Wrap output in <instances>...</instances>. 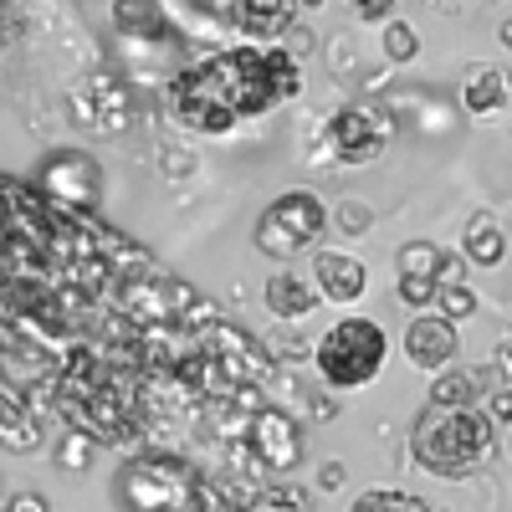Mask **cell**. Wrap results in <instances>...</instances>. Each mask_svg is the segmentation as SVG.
Returning <instances> with one entry per match:
<instances>
[{"label": "cell", "mask_w": 512, "mask_h": 512, "mask_svg": "<svg viewBox=\"0 0 512 512\" xmlns=\"http://www.w3.org/2000/svg\"><path fill=\"white\" fill-rule=\"evenodd\" d=\"M492 451V415L477 405H425L410 425V456L431 477H466Z\"/></svg>", "instance_id": "1"}, {"label": "cell", "mask_w": 512, "mask_h": 512, "mask_svg": "<svg viewBox=\"0 0 512 512\" xmlns=\"http://www.w3.org/2000/svg\"><path fill=\"white\" fill-rule=\"evenodd\" d=\"M164 103H169V118L185 123L190 134H205V139H221V134H231V128L241 123V113H236V103H231V88H226L216 57L190 62L185 72H175Z\"/></svg>", "instance_id": "3"}, {"label": "cell", "mask_w": 512, "mask_h": 512, "mask_svg": "<svg viewBox=\"0 0 512 512\" xmlns=\"http://www.w3.org/2000/svg\"><path fill=\"white\" fill-rule=\"evenodd\" d=\"M41 415H31L26 405H6V415H0V446H11V451H36L41 446Z\"/></svg>", "instance_id": "18"}, {"label": "cell", "mask_w": 512, "mask_h": 512, "mask_svg": "<svg viewBox=\"0 0 512 512\" xmlns=\"http://www.w3.org/2000/svg\"><path fill=\"white\" fill-rule=\"evenodd\" d=\"M502 47L512 52V21H502Z\"/></svg>", "instance_id": "33"}, {"label": "cell", "mask_w": 512, "mask_h": 512, "mask_svg": "<svg viewBox=\"0 0 512 512\" xmlns=\"http://www.w3.org/2000/svg\"><path fill=\"white\" fill-rule=\"evenodd\" d=\"M328 231V205L308 190H287L282 200H272L256 221V251L272 262H292L297 251L318 246Z\"/></svg>", "instance_id": "5"}, {"label": "cell", "mask_w": 512, "mask_h": 512, "mask_svg": "<svg viewBox=\"0 0 512 512\" xmlns=\"http://www.w3.org/2000/svg\"><path fill=\"white\" fill-rule=\"evenodd\" d=\"M113 31L128 41H164L169 16L159 0H113Z\"/></svg>", "instance_id": "16"}, {"label": "cell", "mask_w": 512, "mask_h": 512, "mask_svg": "<svg viewBox=\"0 0 512 512\" xmlns=\"http://www.w3.org/2000/svg\"><path fill=\"white\" fill-rule=\"evenodd\" d=\"M487 390H482V374H472V369H441L436 379H431V405H477Z\"/></svg>", "instance_id": "17"}, {"label": "cell", "mask_w": 512, "mask_h": 512, "mask_svg": "<svg viewBox=\"0 0 512 512\" xmlns=\"http://www.w3.org/2000/svg\"><path fill=\"white\" fill-rule=\"evenodd\" d=\"M190 482H195V472L180 456L144 451L123 466L118 502H123V512H190Z\"/></svg>", "instance_id": "4"}, {"label": "cell", "mask_w": 512, "mask_h": 512, "mask_svg": "<svg viewBox=\"0 0 512 512\" xmlns=\"http://www.w3.org/2000/svg\"><path fill=\"white\" fill-rule=\"evenodd\" d=\"M313 292L328 297V303H338V308H349L369 292V267L354 251H318L313 256Z\"/></svg>", "instance_id": "11"}, {"label": "cell", "mask_w": 512, "mask_h": 512, "mask_svg": "<svg viewBox=\"0 0 512 512\" xmlns=\"http://www.w3.org/2000/svg\"><path fill=\"white\" fill-rule=\"evenodd\" d=\"M262 297H267V313H272V318H287V323H303V318L318 308L313 282L297 277V272H272L267 287H262Z\"/></svg>", "instance_id": "14"}, {"label": "cell", "mask_w": 512, "mask_h": 512, "mask_svg": "<svg viewBox=\"0 0 512 512\" xmlns=\"http://www.w3.org/2000/svg\"><path fill=\"white\" fill-rule=\"evenodd\" d=\"M400 0H354V16L359 21H390Z\"/></svg>", "instance_id": "28"}, {"label": "cell", "mask_w": 512, "mask_h": 512, "mask_svg": "<svg viewBox=\"0 0 512 512\" xmlns=\"http://www.w3.org/2000/svg\"><path fill=\"white\" fill-rule=\"evenodd\" d=\"M384 144H390V113L374 103H354L328 123V154L344 164H374Z\"/></svg>", "instance_id": "7"}, {"label": "cell", "mask_w": 512, "mask_h": 512, "mask_svg": "<svg viewBox=\"0 0 512 512\" xmlns=\"http://www.w3.org/2000/svg\"><path fill=\"white\" fill-rule=\"evenodd\" d=\"M318 487H323V492H333V487H344V461H328L323 472H318Z\"/></svg>", "instance_id": "31"}, {"label": "cell", "mask_w": 512, "mask_h": 512, "mask_svg": "<svg viewBox=\"0 0 512 512\" xmlns=\"http://www.w3.org/2000/svg\"><path fill=\"white\" fill-rule=\"evenodd\" d=\"M338 231H349V236L369 231V226H364V210H359V205H344V226H338Z\"/></svg>", "instance_id": "32"}, {"label": "cell", "mask_w": 512, "mask_h": 512, "mask_svg": "<svg viewBox=\"0 0 512 512\" xmlns=\"http://www.w3.org/2000/svg\"><path fill=\"white\" fill-rule=\"evenodd\" d=\"M241 446H246L251 466L262 477H292L297 461H303V431H297V420L277 405H256Z\"/></svg>", "instance_id": "6"}, {"label": "cell", "mask_w": 512, "mask_h": 512, "mask_svg": "<svg viewBox=\"0 0 512 512\" xmlns=\"http://www.w3.org/2000/svg\"><path fill=\"white\" fill-rule=\"evenodd\" d=\"M57 461L67 466V472H77V466H88V461H93V441L82 436V431H67V436H62V446H57Z\"/></svg>", "instance_id": "24"}, {"label": "cell", "mask_w": 512, "mask_h": 512, "mask_svg": "<svg viewBox=\"0 0 512 512\" xmlns=\"http://www.w3.org/2000/svg\"><path fill=\"white\" fill-rule=\"evenodd\" d=\"M349 512H431V507L410 492H400V487H369L349 502Z\"/></svg>", "instance_id": "19"}, {"label": "cell", "mask_w": 512, "mask_h": 512, "mask_svg": "<svg viewBox=\"0 0 512 512\" xmlns=\"http://www.w3.org/2000/svg\"><path fill=\"white\" fill-rule=\"evenodd\" d=\"M384 57L390 62H415L420 57V36L405 21H384Z\"/></svg>", "instance_id": "21"}, {"label": "cell", "mask_w": 512, "mask_h": 512, "mask_svg": "<svg viewBox=\"0 0 512 512\" xmlns=\"http://www.w3.org/2000/svg\"><path fill=\"white\" fill-rule=\"evenodd\" d=\"M231 21L251 41H277L297 26V0H231Z\"/></svg>", "instance_id": "13"}, {"label": "cell", "mask_w": 512, "mask_h": 512, "mask_svg": "<svg viewBox=\"0 0 512 512\" xmlns=\"http://www.w3.org/2000/svg\"><path fill=\"white\" fill-rule=\"evenodd\" d=\"M436 267H441V246H436V241H410V246H400V277L436 282Z\"/></svg>", "instance_id": "20"}, {"label": "cell", "mask_w": 512, "mask_h": 512, "mask_svg": "<svg viewBox=\"0 0 512 512\" xmlns=\"http://www.w3.org/2000/svg\"><path fill=\"white\" fill-rule=\"evenodd\" d=\"M456 103L461 113H472V118H497L507 103H512V82L502 67L492 62H477V67H466L461 82H456Z\"/></svg>", "instance_id": "12"}, {"label": "cell", "mask_w": 512, "mask_h": 512, "mask_svg": "<svg viewBox=\"0 0 512 512\" xmlns=\"http://www.w3.org/2000/svg\"><path fill=\"white\" fill-rule=\"evenodd\" d=\"M262 507H272V512H308V492L297 487L292 477L287 482H267L262 487Z\"/></svg>", "instance_id": "22"}, {"label": "cell", "mask_w": 512, "mask_h": 512, "mask_svg": "<svg viewBox=\"0 0 512 512\" xmlns=\"http://www.w3.org/2000/svg\"><path fill=\"white\" fill-rule=\"evenodd\" d=\"M6 405H11V400H6V395H0V415H6Z\"/></svg>", "instance_id": "34"}, {"label": "cell", "mask_w": 512, "mask_h": 512, "mask_svg": "<svg viewBox=\"0 0 512 512\" xmlns=\"http://www.w3.org/2000/svg\"><path fill=\"white\" fill-rule=\"evenodd\" d=\"M400 303H405V308H431V303H436V282L400 277Z\"/></svg>", "instance_id": "25"}, {"label": "cell", "mask_w": 512, "mask_h": 512, "mask_svg": "<svg viewBox=\"0 0 512 512\" xmlns=\"http://www.w3.org/2000/svg\"><path fill=\"white\" fill-rule=\"evenodd\" d=\"M436 303H441V318H451V323H461V318H472L477 313V292L472 287H441L436 292Z\"/></svg>", "instance_id": "23"}, {"label": "cell", "mask_w": 512, "mask_h": 512, "mask_svg": "<svg viewBox=\"0 0 512 512\" xmlns=\"http://www.w3.org/2000/svg\"><path fill=\"white\" fill-rule=\"evenodd\" d=\"M466 282V256L461 251H441V267H436V292L441 287H461Z\"/></svg>", "instance_id": "26"}, {"label": "cell", "mask_w": 512, "mask_h": 512, "mask_svg": "<svg viewBox=\"0 0 512 512\" xmlns=\"http://www.w3.org/2000/svg\"><path fill=\"white\" fill-rule=\"evenodd\" d=\"M487 415H492V420H512V390H492Z\"/></svg>", "instance_id": "30"}, {"label": "cell", "mask_w": 512, "mask_h": 512, "mask_svg": "<svg viewBox=\"0 0 512 512\" xmlns=\"http://www.w3.org/2000/svg\"><path fill=\"white\" fill-rule=\"evenodd\" d=\"M262 507V482L256 472H195L190 482V512H256Z\"/></svg>", "instance_id": "10"}, {"label": "cell", "mask_w": 512, "mask_h": 512, "mask_svg": "<svg viewBox=\"0 0 512 512\" xmlns=\"http://www.w3.org/2000/svg\"><path fill=\"white\" fill-rule=\"evenodd\" d=\"M461 256H466L472 267H502L507 231H502V221L492 216V210H477V216L466 221V231H461Z\"/></svg>", "instance_id": "15"}, {"label": "cell", "mask_w": 512, "mask_h": 512, "mask_svg": "<svg viewBox=\"0 0 512 512\" xmlns=\"http://www.w3.org/2000/svg\"><path fill=\"white\" fill-rule=\"evenodd\" d=\"M6 512H52V502L41 497V492H21V497H11Z\"/></svg>", "instance_id": "29"}, {"label": "cell", "mask_w": 512, "mask_h": 512, "mask_svg": "<svg viewBox=\"0 0 512 512\" xmlns=\"http://www.w3.org/2000/svg\"><path fill=\"white\" fill-rule=\"evenodd\" d=\"M384 359H390V333L374 318H338L313 344V364L328 390H364L369 379H379Z\"/></svg>", "instance_id": "2"}, {"label": "cell", "mask_w": 512, "mask_h": 512, "mask_svg": "<svg viewBox=\"0 0 512 512\" xmlns=\"http://www.w3.org/2000/svg\"><path fill=\"white\" fill-rule=\"evenodd\" d=\"M0 6H6V0H0Z\"/></svg>", "instance_id": "36"}, {"label": "cell", "mask_w": 512, "mask_h": 512, "mask_svg": "<svg viewBox=\"0 0 512 512\" xmlns=\"http://www.w3.org/2000/svg\"><path fill=\"white\" fill-rule=\"evenodd\" d=\"M272 359H313V344L308 338H272Z\"/></svg>", "instance_id": "27"}, {"label": "cell", "mask_w": 512, "mask_h": 512, "mask_svg": "<svg viewBox=\"0 0 512 512\" xmlns=\"http://www.w3.org/2000/svg\"><path fill=\"white\" fill-rule=\"evenodd\" d=\"M456 354H461V333H456L451 318H441V313L410 318V328H405V359H410V369L441 374V369L456 364Z\"/></svg>", "instance_id": "9"}, {"label": "cell", "mask_w": 512, "mask_h": 512, "mask_svg": "<svg viewBox=\"0 0 512 512\" xmlns=\"http://www.w3.org/2000/svg\"><path fill=\"white\" fill-rule=\"evenodd\" d=\"M507 359H512V338H507Z\"/></svg>", "instance_id": "35"}, {"label": "cell", "mask_w": 512, "mask_h": 512, "mask_svg": "<svg viewBox=\"0 0 512 512\" xmlns=\"http://www.w3.org/2000/svg\"><path fill=\"white\" fill-rule=\"evenodd\" d=\"M98 185H103L98 164L82 149H57L36 169V190L47 195L52 205H67V210H93L98 205Z\"/></svg>", "instance_id": "8"}]
</instances>
